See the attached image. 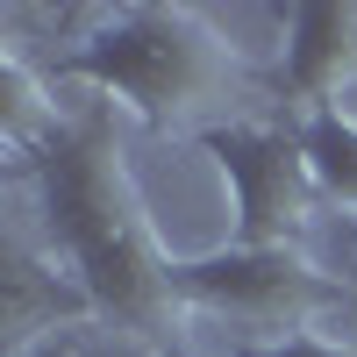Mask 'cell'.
Wrapping results in <instances>:
<instances>
[{"instance_id":"5","label":"cell","mask_w":357,"mask_h":357,"mask_svg":"<svg viewBox=\"0 0 357 357\" xmlns=\"http://www.w3.org/2000/svg\"><path fill=\"white\" fill-rule=\"evenodd\" d=\"M286 93L314 107H343L357 79V0H307L286 15Z\"/></svg>"},{"instance_id":"3","label":"cell","mask_w":357,"mask_h":357,"mask_svg":"<svg viewBox=\"0 0 357 357\" xmlns=\"http://www.w3.org/2000/svg\"><path fill=\"white\" fill-rule=\"evenodd\" d=\"M172 301L186 314L236 321V329L301 336L336 301V286L314 272L301 243H222L200 257H172Z\"/></svg>"},{"instance_id":"6","label":"cell","mask_w":357,"mask_h":357,"mask_svg":"<svg viewBox=\"0 0 357 357\" xmlns=\"http://www.w3.org/2000/svg\"><path fill=\"white\" fill-rule=\"evenodd\" d=\"M93 293H86L72 272H65V257H36V250H22L8 243V272H0V321H8V357L29 350V343H43V336H65L79 329V321H93Z\"/></svg>"},{"instance_id":"9","label":"cell","mask_w":357,"mask_h":357,"mask_svg":"<svg viewBox=\"0 0 357 357\" xmlns=\"http://www.w3.org/2000/svg\"><path fill=\"white\" fill-rule=\"evenodd\" d=\"M250 357H357L350 343H329V336H272V343H264V350H250Z\"/></svg>"},{"instance_id":"2","label":"cell","mask_w":357,"mask_h":357,"mask_svg":"<svg viewBox=\"0 0 357 357\" xmlns=\"http://www.w3.org/2000/svg\"><path fill=\"white\" fill-rule=\"evenodd\" d=\"M65 79H86L93 93L122 100L151 129L207 122L236 100L243 65L200 8H114L65 50ZM215 129V122H207Z\"/></svg>"},{"instance_id":"8","label":"cell","mask_w":357,"mask_h":357,"mask_svg":"<svg viewBox=\"0 0 357 357\" xmlns=\"http://www.w3.org/2000/svg\"><path fill=\"white\" fill-rule=\"evenodd\" d=\"M301 151H307V165H314L321 207L357 215V114H350V107H314V114H301Z\"/></svg>"},{"instance_id":"4","label":"cell","mask_w":357,"mask_h":357,"mask_svg":"<svg viewBox=\"0 0 357 357\" xmlns=\"http://www.w3.org/2000/svg\"><path fill=\"white\" fill-rule=\"evenodd\" d=\"M200 151L215 158L236 200V243H301L314 229V165L301 151V129H272V122H215L200 129Z\"/></svg>"},{"instance_id":"1","label":"cell","mask_w":357,"mask_h":357,"mask_svg":"<svg viewBox=\"0 0 357 357\" xmlns=\"http://www.w3.org/2000/svg\"><path fill=\"white\" fill-rule=\"evenodd\" d=\"M36 193L50 222V257H65V272L93 293L100 314L129 321V329H165V314H178L172 257L100 122L65 129L36 158Z\"/></svg>"},{"instance_id":"10","label":"cell","mask_w":357,"mask_h":357,"mask_svg":"<svg viewBox=\"0 0 357 357\" xmlns=\"http://www.w3.org/2000/svg\"><path fill=\"white\" fill-rule=\"evenodd\" d=\"M15 357H86V343H79V329H65V336H43V343H29Z\"/></svg>"},{"instance_id":"7","label":"cell","mask_w":357,"mask_h":357,"mask_svg":"<svg viewBox=\"0 0 357 357\" xmlns=\"http://www.w3.org/2000/svg\"><path fill=\"white\" fill-rule=\"evenodd\" d=\"M57 136H65V122H57L50 86L29 72V57L8 43V50H0V151H8L15 165L36 172V158L50 151Z\"/></svg>"}]
</instances>
